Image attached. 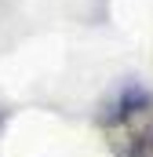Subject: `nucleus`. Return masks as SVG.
Here are the masks:
<instances>
[{"label": "nucleus", "instance_id": "f257e3e1", "mask_svg": "<svg viewBox=\"0 0 153 157\" xmlns=\"http://www.w3.org/2000/svg\"><path fill=\"white\" fill-rule=\"evenodd\" d=\"M150 110H153V95L139 84V80H128V84L113 95V102L106 106L102 124H106V128H117V124H128V121H135V117H146Z\"/></svg>", "mask_w": 153, "mask_h": 157}]
</instances>
